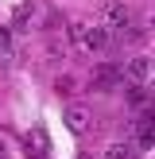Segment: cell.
<instances>
[{"label":"cell","mask_w":155,"mask_h":159,"mask_svg":"<svg viewBox=\"0 0 155 159\" xmlns=\"http://www.w3.org/2000/svg\"><path fill=\"white\" fill-rule=\"evenodd\" d=\"M132 136H136V148H151V144H155V109H151L147 116H140V120H136Z\"/></svg>","instance_id":"obj_4"},{"label":"cell","mask_w":155,"mask_h":159,"mask_svg":"<svg viewBox=\"0 0 155 159\" xmlns=\"http://www.w3.org/2000/svg\"><path fill=\"white\" fill-rule=\"evenodd\" d=\"M124 78H128V85H144L147 78H151V58H144V54L128 58V66H124Z\"/></svg>","instance_id":"obj_3"},{"label":"cell","mask_w":155,"mask_h":159,"mask_svg":"<svg viewBox=\"0 0 155 159\" xmlns=\"http://www.w3.org/2000/svg\"><path fill=\"white\" fill-rule=\"evenodd\" d=\"M31 20H35V12H31L27 4H23V8H16V20H12V35H16V31H27V27H31Z\"/></svg>","instance_id":"obj_9"},{"label":"cell","mask_w":155,"mask_h":159,"mask_svg":"<svg viewBox=\"0 0 155 159\" xmlns=\"http://www.w3.org/2000/svg\"><path fill=\"white\" fill-rule=\"evenodd\" d=\"M136 152H140V148L136 144H108V159H136Z\"/></svg>","instance_id":"obj_10"},{"label":"cell","mask_w":155,"mask_h":159,"mask_svg":"<svg viewBox=\"0 0 155 159\" xmlns=\"http://www.w3.org/2000/svg\"><path fill=\"white\" fill-rule=\"evenodd\" d=\"M4 152H8V148H4V140H0V159H4Z\"/></svg>","instance_id":"obj_11"},{"label":"cell","mask_w":155,"mask_h":159,"mask_svg":"<svg viewBox=\"0 0 155 159\" xmlns=\"http://www.w3.org/2000/svg\"><path fill=\"white\" fill-rule=\"evenodd\" d=\"M62 120H66L70 132H85V128H89V113H85L82 105H66V109H62Z\"/></svg>","instance_id":"obj_5"},{"label":"cell","mask_w":155,"mask_h":159,"mask_svg":"<svg viewBox=\"0 0 155 159\" xmlns=\"http://www.w3.org/2000/svg\"><path fill=\"white\" fill-rule=\"evenodd\" d=\"M16 54H20V47H16V35L12 27H0V66H12Z\"/></svg>","instance_id":"obj_6"},{"label":"cell","mask_w":155,"mask_h":159,"mask_svg":"<svg viewBox=\"0 0 155 159\" xmlns=\"http://www.w3.org/2000/svg\"><path fill=\"white\" fill-rule=\"evenodd\" d=\"M120 78H124V70H120V66H101L97 74H93V85H97V89H113Z\"/></svg>","instance_id":"obj_7"},{"label":"cell","mask_w":155,"mask_h":159,"mask_svg":"<svg viewBox=\"0 0 155 159\" xmlns=\"http://www.w3.org/2000/svg\"><path fill=\"white\" fill-rule=\"evenodd\" d=\"M70 39L82 51H108V43H113V35L101 23H70Z\"/></svg>","instance_id":"obj_1"},{"label":"cell","mask_w":155,"mask_h":159,"mask_svg":"<svg viewBox=\"0 0 155 159\" xmlns=\"http://www.w3.org/2000/svg\"><path fill=\"white\" fill-rule=\"evenodd\" d=\"M101 16H105V23L101 27L113 35V31H132V12L120 4V0H108L105 8H101Z\"/></svg>","instance_id":"obj_2"},{"label":"cell","mask_w":155,"mask_h":159,"mask_svg":"<svg viewBox=\"0 0 155 159\" xmlns=\"http://www.w3.org/2000/svg\"><path fill=\"white\" fill-rule=\"evenodd\" d=\"M124 101H128L132 109H144V105H151V93H147L144 85H128V89H124Z\"/></svg>","instance_id":"obj_8"}]
</instances>
